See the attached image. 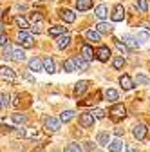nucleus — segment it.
Returning <instances> with one entry per match:
<instances>
[{"instance_id": "4c0bfd02", "label": "nucleus", "mask_w": 150, "mask_h": 152, "mask_svg": "<svg viewBox=\"0 0 150 152\" xmlns=\"http://www.w3.org/2000/svg\"><path fill=\"white\" fill-rule=\"evenodd\" d=\"M0 102H2V107H7V105H9V94H7V92L0 94Z\"/></svg>"}, {"instance_id": "49530a36", "label": "nucleus", "mask_w": 150, "mask_h": 152, "mask_svg": "<svg viewBox=\"0 0 150 152\" xmlns=\"http://www.w3.org/2000/svg\"><path fill=\"white\" fill-rule=\"evenodd\" d=\"M0 15H2V9H0Z\"/></svg>"}, {"instance_id": "f257e3e1", "label": "nucleus", "mask_w": 150, "mask_h": 152, "mask_svg": "<svg viewBox=\"0 0 150 152\" xmlns=\"http://www.w3.org/2000/svg\"><path fill=\"white\" fill-rule=\"evenodd\" d=\"M18 42H20V45H22L24 49H31V47L34 45V38H33L31 33L20 31V33H18Z\"/></svg>"}, {"instance_id": "e433bc0d", "label": "nucleus", "mask_w": 150, "mask_h": 152, "mask_svg": "<svg viewBox=\"0 0 150 152\" xmlns=\"http://www.w3.org/2000/svg\"><path fill=\"white\" fill-rule=\"evenodd\" d=\"M31 22H33V24L42 22V15H40V13H36V11H34V13H31Z\"/></svg>"}, {"instance_id": "79ce46f5", "label": "nucleus", "mask_w": 150, "mask_h": 152, "mask_svg": "<svg viewBox=\"0 0 150 152\" xmlns=\"http://www.w3.org/2000/svg\"><path fill=\"white\" fill-rule=\"evenodd\" d=\"M116 45H118V49H119V51H123V53H128V47H127V45H125L121 40H116Z\"/></svg>"}, {"instance_id": "a18cd8bd", "label": "nucleus", "mask_w": 150, "mask_h": 152, "mask_svg": "<svg viewBox=\"0 0 150 152\" xmlns=\"http://www.w3.org/2000/svg\"><path fill=\"white\" fill-rule=\"evenodd\" d=\"M0 110H2V102H0Z\"/></svg>"}, {"instance_id": "f03ea898", "label": "nucleus", "mask_w": 150, "mask_h": 152, "mask_svg": "<svg viewBox=\"0 0 150 152\" xmlns=\"http://www.w3.org/2000/svg\"><path fill=\"white\" fill-rule=\"evenodd\" d=\"M108 114H110V120H112V121H119L121 118H125V114H127V109H125L121 103H116L114 107L110 109V112H108Z\"/></svg>"}, {"instance_id": "a878e982", "label": "nucleus", "mask_w": 150, "mask_h": 152, "mask_svg": "<svg viewBox=\"0 0 150 152\" xmlns=\"http://www.w3.org/2000/svg\"><path fill=\"white\" fill-rule=\"evenodd\" d=\"M63 71L65 72H74V71H76V65H74V60L72 58H67L63 62Z\"/></svg>"}, {"instance_id": "0eeeda50", "label": "nucleus", "mask_w": 150, "mask_h": 152, "mask_svg": "<svg viewBox=\"0 0 150 152\" xmlns=\"http://www.w3.org/2000/svg\"><path fill=\"white\" fill-rule=\"evenodd\" d=\"M119 83H121V89L123 91H130V89L134 87V80L130 78L128 74H121L119 76Z\"/></svg>"}, {"instance_id": "39448f33", "label": "nucleus", "mask_w": 150, "mask_h": 152, "mask_svg": "<svg viewBox=\"0 0 150 152\" xmlns=\"http://www.w3.org/2000/svg\"><path fill=\"white\" fill-rule=\"evenodd\" d=\"M94 56H96L100 62H108V60H110V49L105 47V45H101V47L94 53Z\"/></svg>"}, {"instance_id": "2eb2a0df", "label": "nucleus", "mask_w": 150, "mask_h": 152, "mask_svg": "<svg viewBox=\"0 0 150 152\" xmlns=\"http://www.w3.org/2000/svg\"><path fill=\"white\" fill-rule=\"evenodd\" d=\"M11 60H15V62H24V60H25V53H24V49H20V47H13Z\"/></svg>"}, {"instance_id": "5701e85b", "label": "nucleus", "mask_w": 150, "mask_h": 152, "mask_svg": "<svg viewBox=\"0 0 150 152\" xmlns=\"http://www.w3.org/2000/svg\"><path fill=\"white\" fill-rule=\"evenodd\" d=\"M108 148H110V152H121L123 150V141L118 138V140H114V141H110L108 143Z\"/></svg>"}, {"instance_id": "2f4dec72", "label": "nucleus", "mask_w": 150, "mask_h": 152, "mask_svg": "<svg viewBox=\"0 0 150 152\" xmlns=\"http://www.w3.org/2000/svg\"><path fill=\"white\" fill-rule=\"evenodd\" d=\"M63 152H82V147H80L78 143H69Z\"/></svg>"}, {"instance_id": "cd10ccee", "label": "nucleus", "mask_w": 150, "mask_h": 152, "mask_svg": "<svg viewBox=\"0 0 150 152\" xmlns=\"http://www.w3.org/2000/svg\"><path fill=\"white\" fill-rule=\"evenodd\" d=\"M72 118H74V110H63V112L60 114V121H63V123L71 121Z\"/></svg>"}, {"instance_id": "f704fd0d", "label": "nucleus", "mask_w": 150, "mask_h": 152, "mask_svg": "<svg viewBox=\"0 0 150 152\" xmlns=\"http://www.w3.org/2000/svg\"><path fill=\"white\" fill-rule=\"evenodd\" d=\"M112 64H114V67H116V69H121V67L125 65V58H123V56H116Z\"/></svg>"}, {"instance_id": "7ed1b4c3", "label": "nucleus", "mask_w": 150, "mask_h": 152, "mask_svg": "<svg viewBox=\"0 0 150 152\" xmlns=\"http://www.w3.org/2000/svg\"><path fill=\"white\" fill-rule=\"evenodd\" d=\"M60 120H56V118H52V116H47L45 120H44V127L49 130V132H56V130H60Z\"/></svg>"}, {"instance_id": "bb28decb", "label": "nucleus", "mask_w": 150, "mask_h": 152, "mask_svg": "<svg viewBox=\"0 0 150 152\" xmlns=\"http://www.w3.org/2000/svg\"><path fill=\"white\" fill-rule=\"evenodd\" d=\"M96 141H98L100 145H108V143H110V136L107 134V132H100L98 138H96Z\"/></svg>"}, {"instance_id": "7c9ffc66", "label": "nucleus", "mask_w": 150, "mask_h": 152, "mask_svg": "<svg viewBox=\"0 0 150 152\" xmlns=\"http://www.w3.org/2000/svg\"><path fill=\"white\" fill-rule=\"evenodd\" d=\"M13 121L20 125V123H25V121H27V118H25V114H20V112H16V114H13Z\"/></svg>"}, {"instance_id": "ea45409f", "label": "nucleus", "mask_w": 150, "mask_h": 152, "mask_svg": "<svg viewBox=\"0 0 150 152\" xmlns=\"http://www.w3.org/2000/svg\"><path fill=\"white\" fill-rule=\"evenodd\" d=\"M42 27H44V24H42V22H38V24H34L31 29H33V33H36V34H38V33H42V31H44Z\"/></svg>"}, {"instance_id": "f3484780", "label": "nucleus", "mask_w": 150, "mask_h": 152, "mask_svg": "<svg viewBox=\"0 0 150 152\" xmlns=\"http://www.w3.org/2000/svg\"><path fill=\"white\" fill-rule=\"evenodd\" d=\"M87 87H89V82H87V80L78 82L76 85H74V94H76V96H82V94L87 91Z\"/></svg>"}, {"instance_id": "aec40b11", "label": "nucleus", "mask_w": 150, "mask_h": 152, "mask_svg": "<svg viewBox=\"0 0 150 152\" xmlns=\"http://www.w3.org/2000/svg\"><path fill=\"white\" fill-rule=\"evenodd\" d=\"M69 44H71V36L67 33L62 34V36H58V49H67Z\"/></svg>"}, {"instance_id": "37998d69", "label": "nucleus", "mask_w": 150, "mask_h": 152, "mask_svg": "<svg viewBox=\"0 0 150 152\" xmlns=\"http://www.w3.org/2000/svg\"><path fill=\"white\" fill-rule=\"evenodd\" d=\"M85 148H87V150H92V148H94V143H90V141H85Z\"/></svg>"}, {"instance_id": "dca6fc26", "label": "nucleus", "mask_w": 150, "mask_h": 152, "mask_svg": "<svg viewBox=\"0 0 150 152\" xmlns=\"http://www.w3.org/2000/svg\"><path fill=\"white\" fill-rule=\"evenodd\" d=\"M82 56H83L87 62H92V58H94V51H92V47L87 45V44H83V47H82Z\"/></svg>"}, {"instance_id": "f8f14e48", "label": "nucleus", "mask_w": 150, "mask_h": 152, "mask_svg": "<svg viewBox=\"0 0 150 152\" xmlns=\"http://www.w3.org/2000/svg\"><path fill=\"white\" fill-rule=\"evenodd\" d=\"M15 76H16V72L11 69V67H0V78H6V80H15Z\"/></svg>"}, {"instance_id": "4468645a", "label": "nucleus", "mask_w": 150, "mask_h": 152, "mask_svg": "<svg viewBox=\"0 0 150 152\" xmlns=\"http://www.w3.org/2000/svg\"><path fill=\"white\" fill-rule=\"evenodd\" d=\"M65 33H67V27H63V26H52V27H49V36H54V38H58V36H62Z\"/></svg>"}, {"instance_id": "6ab92c4d", "label": "nucleus", "mask_w": 150, "mask_h": 152, "mask_svg": "<svg viewBox=\"0 0 150 152\" xmlns=\"http://www.w3.org/2000/svg\"><path fill=\"white\" fill-rule=\"evenodd\" d=\"M85 38L89 42H100V38H101V34L96 31V29H89L87 33H85Z\"/></svg>"}, {"instance_id": "473e14b6", "label": "nucleus", "mask_w": 150, "mask_h": 152, "mask_svg": "<svg viewBox=\"0 0 150 152\" xmlns=\"http://www.w3.org/2000/svg\"><path fill=\"white\" fill-rule=\"evenodd\" d=\"M146 83H148V78H146V76H143V74H138V76H136L134 85H146Z\"/></svg>"}, {"instance_id": "c9c22d12", "label": "nucleus", "mask_w": 150, "mask_h": 152, "mask_svg": "<svg viewBox=\"0 0 150 152\" xmlns=\"http://www.w3.org/2000/svg\"><path fill=\"white\" fill-rule=\"evenodd\" d=\"M138 42H148L150 40V36H148V33L146 31H141V33H138Z\"/></svg>"}, {"instance_id": "412c9836", "label": "nucleus", "mask_w": 150, "mask_h": 152, "mask_svg": "<svg viewBox=\"0 0 150 152\" xmlns=\"http://www.w3.org/2000/svg\"><path fill=\"white\" fill-rule=\"evenodd\" d=\"M96 31H98L100 34H108V33L112 31V26H110L108 22H100V24L96 26Z\"/></svg>"}, {"instance_id": "a211bd4d", "label": "nucleus", "mask_w": 150, "mask_h": 152, "mask_svg": "<svg viewBox=\"0 0 150 152\" xmlns=\"http://www.w3.org/2000/svg\"><path fill=\"white\" fill-rule=\"evenodd\" d=\"M44 71H45V72H49V74L56 72V65H54V60L51 58V56H47V58L44 60Z\"/></svg>"}, {"instance_id": "9b49d317", "label": "nucleus", "mask_w": 150, "mask_h": 152, "mask_svg": "<svg viewBox=\"0 0 150 152\" xmlns=\"http://www.w3.org/2000/svg\"><path fill=\"white\" fill-rule=\"evenodd\" d=\"M110 18H112L114 22H121L123 18H125V9H123V6H116L114 11H112V15H110Z\"/></svg>"}, {"instance_id": "58836bf2", "label": "nucleus", "mask_w": 150, "mask_h": 152, "mask_svg": "<svg viewBox=\"0 0 150 152\" xmlns=\"http://www.w3.org/2000/svg\"><path fill=\"white\" fill-rule=\"evenodd\" d=\"M11 54H13V47H4V58L6 60H11Z\"/></svg>"}, {"instance_id": "b1692460", "label": "nucleus", "mask_w": 150, "mask_h": 152, "mask_svg": "<svg viewBox=\"0 0 150 152\" xmlns=\"http://www.w3.org/2000/svg\"><path fill=\"white\" fill-rule=\"evenodd\" d=\"M15 24H16L18 27H20V31H25V29L29 27V22L25 20V18H24V16H20V15H18V16L15 18Z\"/></svg>"}, {"instance_id": "ddd939ff", "label": "nucleus", "mask_w": 150, "mask_h": 152, "mask_svg": "<svg viewBox=\"0 0 150 152\" xmlns=\"http://www.w3.org/2000/svg\"><path fill=\"white\" fill-rule=\"evenodd\" d=\"M29 71H34V72L44 71V62L38 60V58H31L29 60Z\"/></svg>"}, {"instance_id": "72a5a7b5", "label": "nucleus", "mask_w": 150, "mask_h": 152, "mask_svg": "<svg viewBox=\"0 0 150 152\" xmlns=\"http://www.w3.org/2000/svg\"><path fill=\"white\" fill-rule=\"evenodd\" d=\"M90 114L94 116V120H103L105 118V110H101V109H94Z\"/></svg>"}, {"instance_id": "20e7f679", "label": "nucleus", "mask_w": 150, "mask_h": 152, "mask_svg": "<svg viewBox=\"0 0 150 152\" xmlns=\"http://www.w3.org/2000/svg\"><path fill=\"white\" fill-rule=\"evenodd\" d=\"M146 125H143V123H138V125H134L132 127V134H134V138L138 140V141H141V140H145L146 138Z\"/></svg>"}, {"instance_id": "c85d7f7f", "label": "nucleus", "mask_w": 150, "mask_h": 152, "mask_svg": "<svg viewBox=\"0 0 150 152\" xmlns=\"http://www.w3.org/2000/svg\"><path fill=\"white\" fill-rule=\"evenodd\" d=\"M105 98H107V102H116V100H118V91H114V89H107Z\"/></svg>"}, {"instance_id": "1a4fd4ad", "label": "nucleus", "mask_w": 150, "mask_h": 152, "mask_svg": "<svg viewBox=\"0 0 150 152\" xmlns=\"http://www.w3.org/2000/svg\"><path fill=\"white\" fill-rule=\"evenodd\" d=\"M74 65H76V71H87L89 69V64L90 62H87L83 56H74Z\"/></svg>"}, {"instance_id": "c756f323", "label": "nucleus", "mask_w": 150, "mask_h": 152, "mask_svg": "<svg viewBox=\"0 0 150 152\" xmlns=\"http://www.w3.org/2000/svg\"><path fill=\"white\" fill-rule=\"evenodd\" d=\"M136 7H138L139 13H146V11H148V2H146V0H138V2H136Z\"/></svg>"}, {"instance_id": "6e6552de", "label": "nucleus", "mask_w": 150, "mask_h": 152, "mask_svg": "<svg viewBox=\"0 0 150 152\" xmlns=\"http://www.w3.org/2000/svg\"><path fill=\"white\" fill-rule=\"evenodd\" d=\"M80 123L85 127V129H92V125H94V116H92L90 112H85L80 116Z\"/></svg>"}, {"instance_id": "393cba45", "label": "nucleus", "mask_w": 150, "mask_h": 152, "mask_svg": "<svg viewBox=\"0 0 150 152\" xmlns=\"http://www.w3.org/2000/svg\"><path fill=\"white\" fill-rule=\"evenodd\" d=\"M107 15H108V7H107L105 4H100V6L96 7V16L103 20V18H107Z\"/></svg>"}, {"instance_id": "c03bdc74", "label": "nucleus", "mask_w": 150, "mask_h": 152, "mask_svg": "<svg viewBox=\"0 0 150 152\" xmlns=\"http://www.w3.org/2000/svg\"><path fill=\"white\" fill-rule=\"evenodd\" d=\"M114 132H116V136H118V138H119V136H123V129H116Z\"/></svg>"}, {"instance_id": "a19ab883", "label": "nucleus", "mask_w": 150, "mask_h": 152, "mask_svg": "<svg viewBox=\"0 0 150 152\" xmlns=\"http://www.w3.org/2000/svg\"><path fill=\"white\" fill-rule=\"evenodd\" d=\"M0 45H2V47H7L9 45V38L6 34H0Z\"/></svg>"}, {"instance_id": "9d476101", "label": "nucleus", "mask_w": 150, "mask_h": 152, "mask_svg": "<svg viewBox=\"0 0 150 152\" xmlns=\"http://www.w3.org/2000/svg\"><path fill=\"white\" fill-rule=\"evenodd\" d=\"M60 16H62V20L67 22V24H72L74 20H76V13H72L71 9H62L60 11Z\"/></svg>"}, {"instance_id": "4be33fe9", "label": "nucleus", "mask_w": 150, "mask_h": 152, "mask_svg": "<svg viewBox=\"0 0 150 152\" xmlns=\"http://www.w3.org/2000/svg\"><path fill=\"white\" fill-rule=\"evenodd\" d=\"M92 7V0H76V9L78 11H87Z\"/></svg>"}, {"instance_id": "423d86ee", "label": "nucleus", "mask_w": 150, "mask_h": 152, "mask_svg": "<svg viewBox=\"0 0 150 152\" xmlns=\"http://www.w3.org/2000/svg\"><path fill=\"white\" fill-rule=\"evenodd\" d=\"M121 42H123L127 47H130V49H138V47H139L138 38H136V36H132V34H125V36L121 38Z\"/></svg>"}]
</instances>
